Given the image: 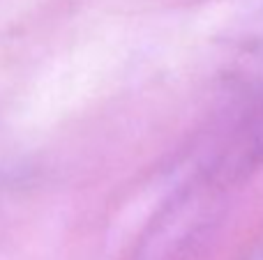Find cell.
I'll return each mask as SVG.
<instances>
[{"mask_svg":"<svg viewBox=\"0 0 263 260\" xmlns=\"http://www.w3.org/2000/svg\"><path fill=\"white\" fill-rule=\"evenodd\" d=\"M245 260H263V244H261L259 249H256V251H252V253H250V256H247Z\"/></svg>","mask_w":263,"mask_h":260,"instance_id":"1","label":"cell"}]
</instances>
